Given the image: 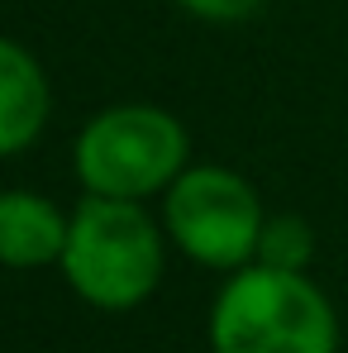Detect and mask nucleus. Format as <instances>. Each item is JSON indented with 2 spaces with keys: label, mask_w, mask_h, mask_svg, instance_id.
Instances as JSON below:
<instances>
[{
  "label": "nucleus",
  "mask_w": 348,
  "mask_h": 353,
  "mask_svg": "<svg viewBox=\"0 0 348 353\" xmlns=\"http://www.w3.org/2000/svg\"><path fill=\"white\" fill-rule=\"evenodd\" d=\"M215 353H339V315L305 272L248 263L210 305Z\"/></svg>",
  "instance_id": "nucleus-1"
},
{
  "label": "nucleus",
  "mask_w": 348,
  "mask_h": 353,
  "mask_svg": "<svg viewBox=\"0 0 348 353\" xmlns=\"http://www.w3.org/2000/svg\"><path fill=\"white\" fill-rule=\"evenodd\" d=\"M58 268L86 305L134 310L163 282V234L139 201L86 191V201L72 210Z\"/></svg>",
  "instance_id": "nucleus-2"
},
{
  "label": "nucleus",
  "mask_w": 348,
  "mask_h": 353,
  "mask_svg": "<svg viewBox=\"0 0 348 353\" xmlns=\"http://www.w3.org/2000/svg\"><path fill=\"white\" fill-rule=\"evenodd\" d=\"M191 139L163 105H110L76 134V176L91 196L143 201L186 172Z\"/></svg>",
  "instance_id": "nucleus-3"
},
{
  "label": "nucleus",
  "mask_w": 348,
  "mask_h": 353,
  "mask_svg": "<svg viewBox=\"0 0 348 353\" xmlns=\"http://www.w3.org/2000/svg\"><path fill=\"white\" fill-rule=\"evenodd\" d=\"M163 215L176 248L215 272L248 268L258 258V239L267 225L258 191L229 168H186L167 186Z\"/></svg>",
  "instance_id": "nucleus-4"
},
{
  "label": "nucleus",
  "mask_w": 348,
  "mask_h": 353,
  "mask_svg": "<svg viewBox=\"0 0 348 353\" xmlns=\"http://www.w3.org/2000/svg\"><path fill=\"white\" fill-rule=\"evenodd\" d=\"M72 215L39 191H0V268H48L62 263Z\"/></svg>",
  "instance_id": "nucleus-5"
},
{
  "label": "nucleus",
  "mask_w": 348,
  "mask_h": 353,
  "mask_svg": "<svg viewBox=\"0 0 348 353\" xmlns=\"http://www.w3.org/2000/svg\"><path fill=\"white\" fill-rule=\"evenodd\" d=\"M48 77L29 48L0 39V158L24 153L48 124Z\"/></svg>",
  "instance_id": "nucleus-6"
},
{
  "label": "nucleus",
  "mask_w": 348,
  "mask_h": 353,
  "mask_svg": "<svg viewBox=\"0 0 348 353\" xmlns=\"http://www.w3.org/2000/svg\"><path fill=\"white\" fill-rule=\"evenodd\" d=\"M315 253V239H310V225L296 220V215H277L263 225V239H258V258L253 263H267V268H287V272H305Z\"/></svg>",
  "instance_id": "nucleus-7"
},
{
  "label": "nucleus",
  "mask_w": 348,
  "mask_h": 353,
  "mask_svg": "<svg viewBox=\"0 0 348 353\" xmlns=\"http://www.w3.org/2000/svg\"><path fill=\"white\" fill-rule=\"evenodd\" d=\"M176 5H186V10H191V14H201V19L234 24V19H248V14H258L267 0H176Z\"/></svg>",
  "instance_id": "nucleus-8"
}]
</instances>
